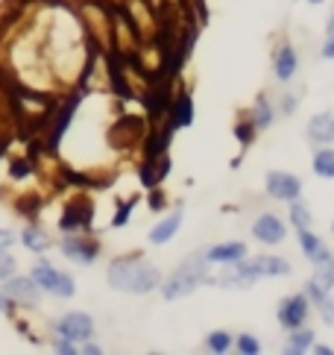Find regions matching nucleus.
Masks as SVG:
<instances>
[{"label": "nucleus", "mask_w": 334, "mask_h": 355, "mask_svg": "<svg viewBox=\"0 0 334 355\" xmlns=\"http://www.w3.org/2000/svg\"><path fill=\"white\" fill-rule=\"evenodd\" d=\"M109 288L126 291V294H150L152 288H159L161 273L156 264L144 259H118L109 264Z\"/></svg>", "instance_id": "f257e3e1"}, {"label": "nucleus", "mask_w": 334, "mask_h": 355, "mask_svg": "<svg viewBox=\"0 0 334 355\" xmlns=\"http://www.w3.org/2000/svg\"><path fill=\"white\" fill-rule=\"evenodd\" d=\"M200 282H205V256H194L188 259L182 268H179L170 279L164 282L161 294L164 300H179V297H188Z\"/></svg>", "instance_id": "f03ea898"}, {"label": "nucleus", "mask_w": 334, "mask_h": 355, "mask_svg": "<svg viewBox=\"0 0 334 355\" xmlns=\"http://www.w3.org/2000/svg\"><path fill=\"white\" fill-rule=\"evenodd\" d=\"M33 279L38 282V288H42V291H47V294H53V297H62V300L73 297V291H76L73 279L68 273L56 270L50 261H38L35 270H33Z\"/></svg>", "instance_id": "7ed1b4c3"}, {"label": "nucleus", "mask_w": 334, "mask_h": 355, "mask_svg": "<svg viewBox=\"0 0 334 355\" xmlns=\"http://www.w3.org/2000/svg\"><path fill=\"white\" fill-rule=\"evenodd\" d=\"M255 279H258V273L252 270L249 261H235L229 270H223L220 276H205V285H214V288H249Z\"/></svg>", "instance_id": "20e7f679"}, {"label": "nucleus", "mask_w": 334, "mask_h": 355, "mask_svg": "<svg viewBox=\"0 0 334 355\" xmlns=\"http://www.w3.org/2000/svg\"><path fill=\"white\" fill-rule=\"evenodd\" d=\"M56 332H59V338H68L73 344L76 340H88L94 335V320L85 311H71L56 323Z\"/></svg>", "instance_id": "39448f33"}, {"label": "nucleus", "mask_w": 334, "mask_h": 355, "mask_svg": "<svg viewBox=\"0 0 334 355\" xmlns=\"http://www.w3.org/2000/svg\"><path fill=\"white\" fill-rule=\"evenodd\" d=\"M264 185H267V194H270V197L285 200V202L297 200L299 191H302V182H299L293 173H288V171H270L267 180H264Z\"/></svg>", "instance_id": "423d86ee"}, {"label": "nucleus", "mask_w": 334, "mask_h": 355, "mask_svg": "<svg viewBox=\"0 0 334 355\" xmlns=\"http://www.w3.org/2000/svg\"><path fill=\"white\" fill-rule=\"evenodd\" d=\"M331 288H334V256H328V259H323L317 264V270H314V276L308 279V300L311 302H319V300H326L328 294H331Z\"/></svg>", "instance_id": "0eeeda50"}, {"label": "nucleus", "mask_w": 334, "mask_h": 355, "mask_svg": "<svg viewBox=\"0 0 334 355\" xmlns=\"http://www.w3.org/2000/svg\"><path fill=\"white\" fill-rule=\"evenodd\" d=\"M3 294L12 300V302H30L35 306L38 297H42V288H38L35 279H27V276H18V279H3Z\"/></svg>", "instance_id": "6e6552de"}, {"label": "nucleus", "mask_w": 334, "mask_h": 355, "mask_svg": "<svg viewBox=\"0 0 334 355\" xmlns=\"http://www.w3.org/2000/svg\"><path fill=\"white\" fill-rule=\"evenodd\" d=\"M308 320V297H285L279 306V323L285 329H299L302 323Z\"/></svg>", "instance_id": "1a4fd4ad"}, {"label": "nucleus", "mask_w": 334, "mask_h": 355, "mask_svg": "<svg viewBox=\"0 0 334 355\" xmlns=\"http://www.w3.org/2000/svg\"><path fill=\"white\" fill-rule=\"evenodd\" d=\"M252 235L258 238L261 244H281L288 235V226L281 223V218H276V214H261V218L252 223Z\"/></svg>", "instance_id": "9d476101"}, {"label": "nucleus", "mask_w": 334, "mask_h": 355, "mask_svg": "<svg viewBox=\"0 0 334 355\" xmlns=\"http://www.w3.org/2000/svg\"><path fill=\"white\" fill-rule=\"evenodd\" d=\"M305 135H308L311 144H319V147L331 144L334 141V115L331 112H319V115H314L305 126Z\"/></svg>", "instance_id": "9b49d317"}, {"label": "nucleus", "mask_w": 334, "mask_h": 355, "mask_svg": "<svg viewBox=\"0 0 334 355\" xmlns=\"http://www.w3.org/2000/svg\"><path fill=\"white\" fill-rule=\"evenodd\" d=\"M247 259V244L243 241H226V244H214L205 250V261H217V264H235Z\"/></svg>", "instance_id": "f8f14e48"}, {"label": "nucleus", "mask_w": 334, "mask_h": 355, "mask_svg": "<svg viewBox=\"0 0 334 355\" xmlns=\"http://www.w3.org/2000/svg\"><path fill=\"white\" fill-rule=\"evenodd\" d=\"M62 252H65V259H71L76 264H91L97 259V244H91V241H85L80 235H73V238H65Z\"/></svg>", "instance_id": "ddd939ff"}, {"label": "nucleus", "mask_w": 334, "mask_h": 355, "mask_svg": "<svg viewBox=\"0 0 334 355\" xmlns=\"http://www.w3.org/2000/svg\"><path fill=\"white\" fill-rule=\"evenodd\" d=\"M179 226H182V209H173L161 223H156L150 230V244H156V247L167 244V241L179 232Z\"/></svg>", "instance_id": "4468645a"}, {"label": "nucleus", "mask_w": 334, "mask_h": 355, "mask_svg": "<svg viewBox=\"0 0 334 355\" xmlns=\"http://www.w3.org/2000/svg\"><path fill=\"white\" fill-rule=\"evenodd\" d=\"M252 270L258 276H270V279H279V276H290V261L288 259H279V256H258L252 259Z\"/></svg>", "instance_id": "2eb2a0df"}, {"label": "nucleus", "mask_w": 334, "mask_h": 355, "mask_svg": "<svg viewBox=\"0 0 334 355\" xmlns=\"http://www.w3.org/2000/svg\"><path fill=\"white\" fill-rule=\"evenodd\" d=\"M297 232H299V247H302V252H305V256L311 259L314 264H319L323 259L331 256V252L326 250V244H323V241H319L311 230H297Z\"/></svg>", "instance_id": "dca6fc26"}, {"label": "nucleus", "mask_w": 334, "mask_h": 355, "mask_svg": "<svg viewBox=\"0 0 334 355\" xmlns=\"http://www.w3.org/2000/svg\"><path fill=\"white\" fill-rule=\"evenodd\" d=\"M276 77L281 80V83H290L293 80V73H297V50H293L290 44H285L276 53Z\"/></svg>", "instance_id": "f3484780"}, {"label": "nucleus", "mask_w": 334, "mask_h": 355, "mask_svg": "<svg viewBox=\"0 0 334 355\" xmlns=\"http://www.w3.org/2000/svg\"><path fill=\"white\" fill-rule=\"evenodd\" d=\"M314 347V332L311 329H290V340H288V352L290 355H299V352H308Z\"/></svg>", "instance_id": "a211bd4d"}, {"label": "nucleus", "mask_w": 334, "mask_h": 355, "mask_svg": "<svg viewBox=\"0 0 334 355\" xmlns=\"http://www.w3.org/2000/svg\"><path fill=\"white\" fill-rule=\"evenodd\" d=\"M21 241L27 244V250H33V252H44V250H50V238L38 230V226H27L24 230V235H21Z\"/></svg>", "instance_id": "6ab92c4d"}, {"label": "nucleus", "mask_w": 334, "mask_h": 355, "mask_svg": "<svg viewBox=\"0 0 334 355\" xmlns=\"http://www.w3.org/2000/svg\"><path fill=\"white\" fill-rule=\"evenodd\" d=\"M314 173L323 176V180H334V150L323 147L319 153L314 156Z\"/></svg>", "instance_id": "aec40b11"}, {"label": "nucleus", "mask_w": 334, "mask_h": 355, "mask_svg": "<svg viewBox=\"0 0 334 355\" xmlns=\"http://www.w3.org/2000/svg\"><path fill=\"white\" fill-rule=\"evenodd\" d=\"M290 223L297 226V230H311V223H314L311 211H308L305 202H299V197L290 200Z\"/></svg>", "instance_id": "412c9836"}, {"label": "nucleus", "mask_w": 334, "mask_h": 355, "mask_svg": "<svg viewBox=\"0 0 334 355\" xmlns=\"http://www.w3.org/2000/svg\"><path fill=\"white\" fill-rule=\"evenodd\" d=\"M229 347H232V335L229 332H211L205 338V349L209 352H229Z\"/></svg>", "instance_id": "4be33fe9"}, {"label": "nucleus", "mask_w": 334, "mask_h": 355, "mask_svg": "<svg viewBox=\"0 0 334 355\" xmlns=\"http://www.w3.org/2000/svg\"><path fill=\"white\" fill-rule=\"evenodd\" d=\"M270 121H273V112H270L267 100L261 97L258 103H255V112H252V126H255V130H267Z\"/></svg>", "instance_id": "5701e85b"}, {"label": "nucleus", "mask_w": 334, "mask_h": 355, "mask_svg": "<svg viewBox=\"0 0 334 355\" xmlns=\"http://www.w3.org/2000/svg\"><path fill=\"white\" fill-rule=\"evenodd\" d=\"M238 349L243 355H258L261 344H258V338H252V335H238Z\"/></svg>", "instance_id": "b1692460"}, {"label": "nucleus", "mask_w": 334, "mask_h": 355, "mask_svg": "<svg viewBox=\"0 0 334 355\" xmlns=\"http://www.w3.org/2000/svg\"><path fill=\"white\" fill-rule=\"evenodd\" d=\"M317 306H319V317H323V323L326 326H334V297L328 294L326 300H319Z\"/></svg>", "instance_id": "393cba45"}, {"label": "nucleus", "mask_w": 334, "mask_h": 355, "mask_svg": "<svg viewBox=\"0 0 334 355\" xmlns=\"http://www.w3.org/2000/svg\"><path fill=\"white\" fill-rule=\"evenodd\" d=\"M15 268H18L15 259H12L6 250H0V282H3V279H9L12 273H15Z\"/></svg>", "instance_id": "a878e982"}, {"label": "nucleus", "mask_w": 334, "mask_h": 355, "mask_svg": "<svg viewBox=\"0 0 334 355\" xmlns=\"http://www.w3.org/2000/svg\"><path fill=\"white\" fill-rule=\"evenodd\" d=\"M12 244H15V232H9V230H0V250H9Z\"/></svg>", "instance_id": "bb28decb"}, {"label": "nucleus", "mask_w": 334, "mask_h": 355, "mask_svg": "<svg viewBox=\"0 0 334 355\" xmlns=\"http://www.w3.org/2000/svg\"><path fill=\"white\" fill-rule=\"evenodd\" d=\"M293 106H297V97H285V100H281V112H285V115H293Z\"/></svg>", "instance_id": "cd10ccee"}, {"label": "nucleus", "mask_w": 334, "mask_h": 355, "mask_svg": "<svg viewBox=\"0 0 334 355\" xmlns=\"http://www.w3.org/2000/svg\"><path fill=\"white\" fill-rule=\"evenodd\" d=\"M323 59H334V35H328V42L323 44Z\"/></svg>", "instance_id": "c85d7f7f"}, {"label": "nucleus", "mask_w": 334, "mask_h": 355, "mask_svg": "<svg viewBox=\"0 0 334 355\" xmlns=\"http://www.w3.org/2000/svg\"><path fill=\"white\" fill-rule=\"evenodd\" d=\"M0 311H12V300L9 297H0Z\"/></svg>", "instance_id": "c756f323"}, {"label": "nucleus", "mask_w": 334, "mask_h": 355, "mask_svg": "<svg viewBox=\"0 0 334 355\" xmlns=\"http://www.w3.org/2000/svg\"><path fill=\"white\" fill-rule=\"evenodd\" d=\"M311 349H314V352H319V355H331V352H334L331 347H311Z\"/></svg>", "instance_id": "7c9ffc66"}, {"label": "nucleus", "mask_w": 334, "mask_h": 355, "mask_svg": "<svg viewBox=\"0 0 334 355\" xmlns=\"http://www.w3.org/2000/svg\"><path fill=\"white\" fill-rule=\"evenodd\" d=\"M326 30H328V35H334V9H331V18H328V24H326Z\"/></svg>", "instance_id": "2f4dec72"}, {"label": "nucleus", "mask_w": 334, "mask_h": 355, "mask_svg": "<svg viewBox=\"0 0 334 355\" xmlns=\"http://www.w3.org/2000/svg\"><path fill=\"white\" fill-rule=\"evenodd\" d=\"M85 352H88V355H94V352H100V347H97V344H88Z\"/></svg>", "instance_id": "473e14b6"}, {"label": "nucleus", "mask_w": 334, "mask_h": 355, "mask_svg": "<svg viewBox=\"0 0 334 355\" xmlns=\"http://www.w3.org/2000/svg\"><path fill=\"white\" fill-rule=\"evenodd\" d=\"M308 3H323V0H308Z\"/></svg>", "instance_id": "72a5a7b5"}, {"label": "nucleus", "mask_w": 334, "mask_h": 355, "mask_svg": "<svg viewBox=\"0 0 334 355\" xmlns=\"http://www.w3.org/2000/svg\"><path fill=\"white\" fill-rule=\"evenodd\" d=\"M331 230H334V223H331Z\"/></svg>", "instance_id": "f704fd0d"}]
</instances>
